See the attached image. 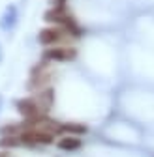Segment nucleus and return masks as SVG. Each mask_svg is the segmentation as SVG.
Listing matches in <instances>:
<instances>
[{
  "instance_id": "nucleus-7",
  "label": "nucleus",
  "mask_w": 154,
  "mask_h": 157,
  "mask_svg": "<svg viewBox=\"0 0 154 157\" xmlns=\"http://www.w3.org/2000/svg\"><path fill=\"white\" fill-rule=\"evenodd\" d=\"M60 135H73V136H83L88 133V125L79 124V122H60L59 125Z\"/></svg>"
},
{
  "instance_id": "nucleus-13",
  "label": "nucleus",
  "mask_w": 154,
  "mask_h": 157,
  "mask_svg": "<svg viewBox=\"0 0 154 157\" xmlns=\"http://www.w3.org/2000/svg\"><path fill=\"white\" fill-rule=\"evenodd\" d=\"M2 58H4V52H2V45H0V62H2Z\"/></svg>"
},
{
  "instance_id": "nucleus-14",
  "label": "nucleus",
  "mask_w": 154,
  "mask_h": 157,
  "mask_svg": "<svg viewBox=\"0 0 154 157\" xmlns=\"http://www.w3.org/2000/svg\"><path fill=\"white\" fill-rule=\"evenodd\" d=\"M2 103H4V99H2V95H0V110H2Z\"/></svg>"
},
{
  "instance_id": "nucleus-2",
  "label": "nucleus",
  "mask_w": 154,
  "mask_h": 157,
  "mask_svg": "<svg viewBox=\"0 0 154 157\" xmlns=\"http://www.w3.org/2000/svg\"><path fill=\"white\" fill-rule=\"evenodd\" d=\"M23 146H47L55 142V135L45 131V129H25L19 133Z\"/></svg>"
},
{
  "instance_id": "nucleus-4",
  "label": "nucleus",
  "mask_w": 154,
  "mask_h": 157,
  "mask_svg": "<svg viewBox=\"0 0 154 157\" xmlns=\"http://www.w3.org/2000/svg\"><path fill=\"white\" fill-rule=\"evenodd\" d=\"M15 107H17V112L21 114L25 120H36V118H42V116H45L43 112H42V109L38 107V103H36V99L34 97H26V99H19L17 103H15Z\"/></svg>"
},
{
  "instance_id": "nucleus-1",
  "label": "nucleus",
  "mask_w": 154,
  "mask_h": 157,
  "mask_svg": "<svg viewBox=\"0 0 154 157\" xmlns=\"http://www.w3.org/2000/svg\"><path fill=\"white\" fill-rule=\"evenodd\" d=\"M77 58V49L68 45H53L43 51V62L56 64V62H70Z\"/></svg>"
},
{
  "instance_id": "nucleus-5",
  "label": "nucleus",
  "mask_w": 154,
  "mask_h": 157,
  "mask_svg": "<svg viewBox=\"0 0 154 157\" xmlns=\"http://www.w3.org/2000/svg\"><path fill=\"white\" fill-rule=\"evenodd\" d=\"M70 15L71 13L68 11V8H51L45 11L43 19L47 23H51L53 26H64V23L70 19Z\"/></svg>"
},
{
  "instance_id": "nucleus-6",
  "label": "nucleus",
  "mask_w": 154,
  "mask_h": 157,
  "mask_svg": "<svg viewBox=\"0 0 154 157\" xmlns=\"http://www.w3.org/2000/svg\"><path fill=\"white\" fill-rule=\"evenodd\" d=\"M34 99H36L38 107L42 109V112L47 114V112L51 110L53 103H55V92H53L51 88H43V90H40V92L34 94Z\"/></svg>"
},
{
  "instance_id": "nucleus-10",
  "label": "nucleus",
  "mask_w": 154,
  "mask_h": 157,
  "mask_svg": "<svg viewBox=\"0 0 154 157\" xmlns=\"http://www.w3.org/2000/svg\"><path fill=\"white\" fill-rule=\"evenodd\" d=\"M23 146L21 144V139H19V135H6L0 139V148H6V150H11V148H19Z\"/></svg>"
},
{
  "instance_id": "nucleus-11",
  "label": "nucleus",
  "mask_w": 154,
  "mask_h": 157,
  "mask_svg": "<svg viewBox=\"0 0 154 157\" xmlns=\"http://www.w3.org/2000/svg\"><path fill=\"white\" fill-rule=\"evenodd\" d=\"M66 2L68 0H49L51 8H66Z\"/></svg>"
},
{
  "instance_id": "nucleus-3",
  "label": "nucleus",
  "mask_w": 154,
  "mask_h": 157,
  "mask_svg": "<svg viewBox=\"0 0 154 157\" xmlns=\"http://www.w3.org/2000/svg\"><path fill=\"white\" fill-rule=\"evenodd\" d=\"M66 37H70L66 34L64 28L60 26H47L43 30H40V34H38V41H40L42 45L45 47H53V45H60Z\"/></svg>"
},
{
  "instance_id": "nucleus-12",
  "label": "nucleus",
  "mask_w": 154,
  "mask_h": 157,
  "mask_svg": "<svg viewBox=\"0 0 154 157\" xmlns=\"http://www.w3.org/2000/svg\"><path fill=\"white\" fill-rule=\"evenodd\" d=\"M0 157H13V153L10 150H4V151H0Z\"/></svg>"
},
{
  "instance_id": "nucleus-8",
  "label": "nucleus",
  "mask_w": 154,
  "mask_h": 157,
  "mask_svg": "<svg viewBox=\"0 0 154 157\" xmlns=\"http://www.w3.org/2000/svg\"><path fill=\"white\" fill-rule=\"evenodd\" d=\"M83 146L81 136H73V135H62L59 140H56V148L64 150V151H75Z\"/></svg>"
},
{
  "instance_id": "nucleus-9",
  "label": "nucleus",
  "mask_w": 154,
  "mask_h": 157,
  "mask_svg": "<svg viewBox=\"0 0 154 157\" xmlns=\"http://www.w3.org/2000/svg\"><path fill=\"white\" fill-rule=\"evenodd\" d=\"M17 19H19V11H17V6H8L2 19H0V26H2L4 30H11L15 28L17 25Z\"/></svg>"
}]
</instances>
